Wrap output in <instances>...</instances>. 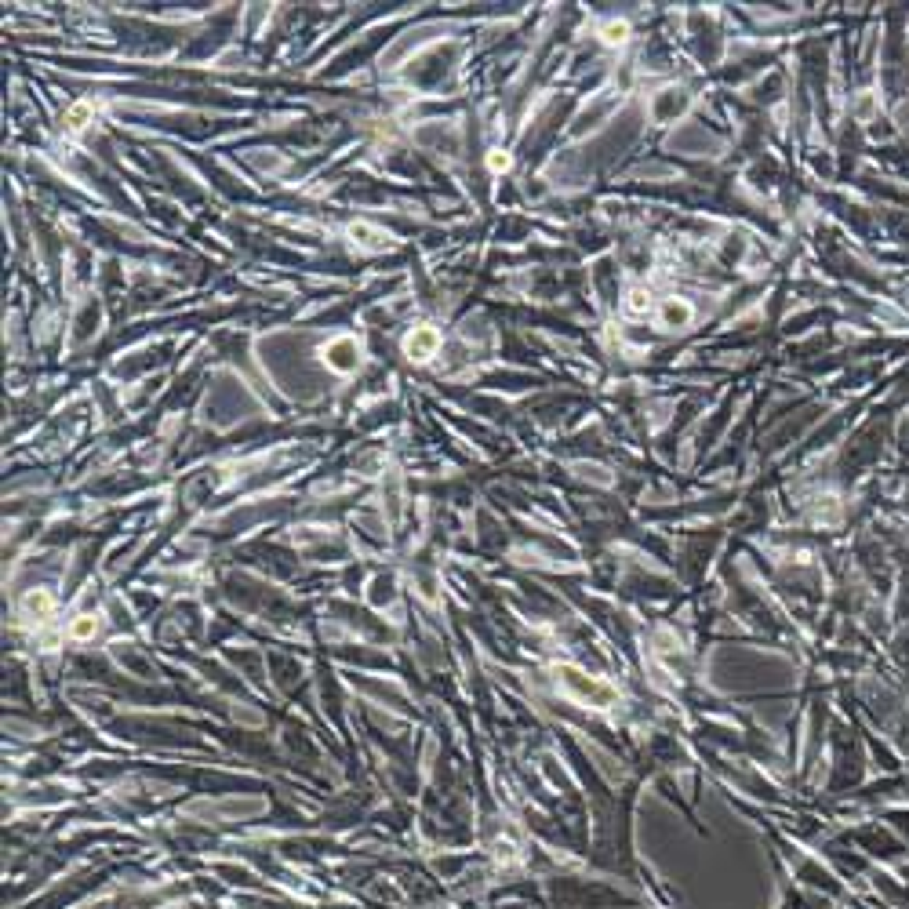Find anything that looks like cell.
<instances>
[{
    "instance_id": "6da1fadb",
    "label": "cell",
    "mask_w": 909,
    "mask_h": 909,
    "mask_svg": "<svg viewBox=\"0 0 909 909\" xmlns=\"http://www.w3.org/2000/svg\"><path fill=\"white\" fill-rule=\"evenodd\" d=\"M321 357H324V364H328L331 371L353 375V371L360 367V342H357L353 335H338V338H331L328 346L321 350Z\"/></svg>"
},
{
    "instance_id": "7a4b0ae2",
    "label": "cell",
    "mask_w": 909,
    "mask_h": 909,
    "mask_svg": "<svg viewBox=\"0 0 909 909\" xmlns=\"http://www.w3.org/2000/svg\"><path fill=\"white\" fill-rule=\"evenodd\" d=\"M436 350H441V331L429 328V324L415 328L412 335L404 338V353H407V360H412V364H429V360L436 357Z\"/></svg>"
},
{
    "instance_id": "3957f363",
    "label": "cell",
    "mask_w": 909,
    "mask_h": 909,
    "mask_svg": "<svg viewBox=\"0 0 909 909\" xmlns=\"http://www.w3.org/2000/svg\"><path fill=\"white\" fill-rule=\"evenodd\" d=\"M350 237H353V244L367 247V252H386V247H389V233L375 230V226H367V222H353V226H350Z\"/></svg>"
},
{
    "instance_id": "277c9868",
    "label": "cell",
    "mask_w": 909,
    "mask_h": 909,
    "mask_svg": "<svg viewBox=\"0 0 909 909\" xmlns=\"http://www.w3.org/2000/svg\"><path fill=\"white\" fill-rule=\"evenodd\" d=\"M658 317H662V324H666V328H684L687 321L695 317V313H692V306H687L684 298H669V302L662 306V313H658Z\"/></svg>"
},
{
    "instance_id": "5b68a950",
    "label": "cell",
    "mask_w": 909,
    "mask_h": 909,
    "mask_svg": "<svg viewBox=\"0 0 909 909\" xmlns=\"http://www.w3.org/2000/svg\"><path fill=\"white\" fill-rule=\"evenodd\" d=\"M91 117H95V109H91L87 102H77V106L66 113V128H70V131H84L87 124H91Z\"/></svg>"
},
{
    "instance_id": "8992f818",
    "label": "cell",
    "mask_w": 909,
    "mask_h": 909,
    "mask_svg": "<svg viewBox=\"0 0 909 909\" xmlns=\"http://www.w3.org/2000/svg\"><path fill=\"white\" fill-rule=\"evenodd\" d=\"M625 309H630V313H647L651 309V295L644 288H633L630 295H625Z\"/></svg>"
},
{
    "instance_id": "52a82bcc",
    "label": "cell",
    "mask_w": 909,
    "mask_h": 909,
    "mask_svg": "<svg viewBox=\"0 0 909 909\" xmlns=\"http://www.w3.org/2000/svg\"><path fill=\"white\" fill-rule=\"evenodd\" d=\"M26 608L44 615V611H51V597H48V593H29V597H26Z\"/></svg>"
},
{
    "instance_id": "ba28073f",
    "label": "cell",
    "mask_w": 909,
    "mask_h": 909,
    "mask_svg": "<svg viewBox=\"0 0 909 909\" xmlns=\"http://www.w3.org/2000/svg\"><path fill=\"white\" fill-rule=\"evenodd\" d=\"M510 164H513V156L502 153V149H495V153L488 156V168H491V171H510Z\"/></svg>"
},
{
    "instance_id": "9c48e42d",
    "label": "cell",
    "mask_w": 909,
    "mask_h": 909,
    "mask_svg": "<svg viewBox=\"0 0 909 909\" xmlns=\"http://www.w3.org/2000/svg\"><path fill=\"white\" fill-rule=\"evenodd\" d=\"M604 41H608V44H622V41H625V22L604 26Z\"/></svg>"
},
{
    "instance_id": "30bf717a",
    "label": "cell",
    "mask_w": 909,
    "mask_h": 909,
    "mask_svg": "<svg viewBox=\"0 0 909 909\" xmlns=\"http://www.w3.org/2000/svg\"><path fill=\"white\" fill-rule=\"evenodd\" d=\"M91 630H95V622H91V618H84V622H77V625H73V633H77V637H87Z\"/></svg>"
}]
</instances>
